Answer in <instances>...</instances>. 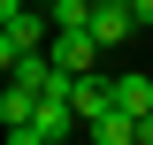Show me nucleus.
Here are the masks:
<instances>
[{
  "instance_id": "f257e3e1",
  "label": "nucleus",
  "mask_w": 153,
  "mask_h": 145,
  "mask_svg": "<svg viewBox=\"0 0 153 145\" xmlns=\"http://www.w3.org/2000/svg\"><path fill=\"white\" fill-rule=\"evenodd\" d=\"M46 46H54V23H46V8H23V16H8V23H0V69H16V61L46 54Z\"/></svg>"
},
{
  "instance_id": "f03ea898",
  "label": "nucleus",
  "mask_w": 153,
  "mask_h": 145,
  "mask_svg": "<svg viewBox=\"0 0 153 145\" xmlns=\"http://www.w3.org/2000/svg\"><path fill=\"white\" fill-rule=\"evenodd\" d=\"M100 54H107V46H100L92 31H54V46H46V61H54L61 76H92Z\"/></svg>"
},
{
  "instance_id": "7ed1b4c3",
  "label": "nucleus",
  "mask_w": 153,
  "mask_h": 145,
  "mask_svg": "<svg viewBox=\"0 0 153 145\" xmlns=\"http://www.w3.org/2000/svg\"><path fill=\"white\" fill-rule=\"evenodd\" d=\"M92 38H100V46H130V38H138L130 0H100V8H92Z\"/></svg>"
},
{
  "instance_id": "20e7f679",
  "label": "nucleus",
  "mask_w": 153,
  "mask_h": 145,
  "mask_svg": "<svg viewBox=\"0 0 153 145\" xmlns=\"http://www.w3.org/2000/svg\"><path fill=\"white\" fill-rule=\"evenodd\" d=\"M84 138H92V145H138V115L107 107V115H92V122H84Z\"/></svg>"
},
{
  "instance_id": "39448f33",
  "label": "nucleus",
  "mask_w": 153,
  "mask_h": 145,
  "mask_svg": "<svg viewBox=\"0 0 153 145\" xmlns=\"http://www.w3.org/2000/svg\"><path fill=\"white\" fill-rule=\"evenodd\" d=\"M115 107H123V115H153V76L146 69H123V76H115Z\"/></svg>"
},
{
  "instance_id": "423d86ee",
  "label": "nucleus",
  "mask_w": 153,
  "mask_h": 145,
  "mask_svg": "<svg viewBox=\"0 0 153 145\" xmlns=\"http://www.w3.org/2000/svg\"><path fill=\"white\" fill-rule=\"evenodd\" d=\"M38 8H46L54 31H92V8H100V0H38Z\"/></svg>"
},
{
  "instance_id": "0eeeda50",
  "label": "nucleus",
  "mask_w": 153,
  "mask_h": 145,
  "mask_svg": "<svg viewBox=\"0 0 153 145\" xmlns=\"http://www.w3.org/2000/svg\"><path fill=\"white\" fill-rule=\"evenodd\" d=\"M0 122H8V130H16V122H38V92L8 76V92H0Z\"/></svg>"
},
{
  "instance_id": "6e6552de",
  "label": "nucleus",
  "mask_w": 153,
  "mask_h": 145,
  "mask_svg": "<svg viewBox=\"0 0 153 145\" xmlns=\"http://www.w3.org/2000/svg\"><path fill=\"white\" fill-rule=\"evenodd\" d=\"M8 145H46V130H38V122H16V130H8Z\"/></svg>"
},
{
  "instance_id": "1a4fd4ad",
  "label": "nucleus",
  "mask_w": 153,
  "mask_h": 145,
  "mask_svg": "<svg viewBox=\"0 0 153 145\" xmlns=\"http://www.w3.org/2000/svg\"><path fill=\"white\" fill-rule=\"evenodd\" d=\"M130 16H138V31H153V0H130Z\"/></svg>"
},
{
  "instance_id": "9d476101",
  "label": "nucleus",
  "mask_w": 153,
  "mask_h": 145,
  "mask_svg": "<svg viewBox=\"0 0 153 145\" xmlns=\"http://www.w3.org/2000/svg\"><path fill=\"white\" fill-rule=\"evenodd\" d=\"M138 145H153V115H138Z\"/></svg>"
}]
</instances>
